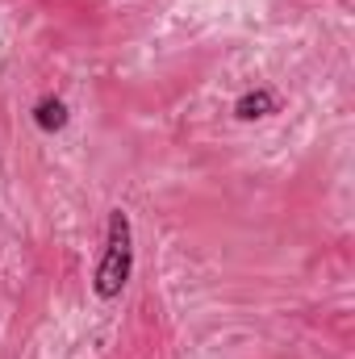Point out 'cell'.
Instances as JSON below:
<instances>
[{"mask_svg":"<svg viewBox=\"0 0 355 359\" xmlns=\"http://www.w3.org/2000/svg\"><path fill=\"white\" fill-rule=\"evenodd\" d=\"M134 271V230H130V213L126 209H109V226H105V255L96 264L92 288L100 301H117L121 288L130 284Z\"/></svg>","mask_w":355,"mask_h":359,"instance_id":"6da1fadb","label":"cell"},{"mask_svg":"<svg viewBox=\"0 0 355 359\" xmlns=\"http://www.w3.org/2000/svg\"><path fill=\"white\" fill-rule=\"evenodd\" d=\"M272 113H280V96L272 88H251L234 100V117L239 121H260V117H272Z\"/></svg>","mask_w":355,"mask_h":359,"instance_id":"7a4b0ae2","label":"cell"},{"mask_svg":"<svg viewBox=\"0 0 355 359\" xmlns=\"http://www.w3.org/2000/svg\"><path fill=\"white\" fill-rule=\"evenodd\" d=\"M67 121H72V113H67V104L59 96H42L34 104V126L42 134H59V130H67Z\"/></svg>","mask_w":355,"mask_h":359,"instance_id":"3957f363","label":"cell"}]
</instances>
